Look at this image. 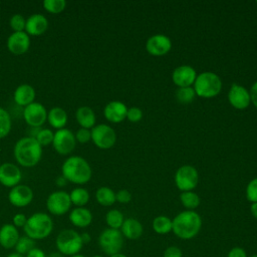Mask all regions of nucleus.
<instances>
[{
    "label": "nucleus",
    "instance_id": "aec40b11",
    "mask_svg": "<svg viewBox=\"0 0 257 257\" xmlns=\"http://www.w3.org/2000/svg\"><path fill=\"white\" fill-rule=\"evenodd\" d=\"M126 105L118 100H112L106 103L103 109V114L105 118L110 122H120L126 117L127 113Z\"/></svg>",
    "mask_w": 257,
    "mask_h": 257
},
{
    "label": "nucleus",
    "instance_id": "4be33fe9",
    "mask_svg": "<svg viewBox=\"0 0 257 257\" xmlns=\"http://www.w3.org/2000/svg\"><path fill=\"white\" fill-rule=\"evenodd\" d=\"M20 238L18 229L10 223L4 224L0 228V246L4 249H12Z\"/></svg>",
    "mask_w": 257,
    "mask_h": 257
},
{
    "label": "nucleus",
    "instance_id": "ea45409f",
    "mask_svg": "<svg viewBox=\"0 0 257 257\" xmlns=\"http://www.w3.org/2000/svg\"><path fill=\"white\" fill-rule=\"evenodd\" d=\"M143 116V112L141 110V108L139 107H131L127 109V113H126V118L130 121L133 122H137L139 121Z\"/></svg>",
    "mask_w": 257,
    "mask_h": 257
},
{
    "label": "nucleus",
    "instance_id": "8fccbe9b",
    "mask_svg": "<svg viewBox=\"0 0 257 257\" xmlns=\"http://www.w3.org/2000/svg\"><path fill=\"white\" fill-rule=\"evenodd\" d=\"M250 212H251L252 216L257 219V202L256 203H252V205L250 207Z\"/></svg>",
    "mask_w": 257,
    "mask_h": 257
},
{
    "label": "nucleus",
    "instance_id": "6ab92c4d",
    "mask_svg": "<svg viewBox=\"0 0 257 257\" xmlns=\"http://www.w3.org/2000/svg\"><path fill=\"white\" fill-rule=\"evenodd\" d=\"M173 81L179 87L191 86L197 77L196 70L190 65H181L175 68L172 74Z\"/></svg>",
    "mask_w": 257,
    "mask_h": 257
},
{
    "label": "nucleus",
    "instance_id": "cd10ccee",
    "mask_svg": "<svg viewBox=\"0 0 257 257\" xmlns=\"http://www.w3.org/2000/svg\"><path fill=\"white\" fill-rule=\"evenodd\" d=\"M69 198L75 207H84L89 201V193L86 189L77 187L69 193Z\"/></svg>",
    "mask_w": 257,
    "mask_h": 257
},
{
    "label": "nucleus",
    "instance_id": "0eeeda50",
    "mask_svg": "<svg viewBox=\"0 0 257 257\" xmlns=\"http://www.w3.org/2000/svg\"><path fill=\"white\" fill-rule=\"evenodd\" d=\"M124 238L119 230L106 228L98 236V245L103 253L110 256L119 253L123 247Z\"/></svg>",
    "mask_w": 257,
    "mask_h": 257
},
{
    "label": "nucleus",
    "instance_id": "20e7f679",
    "mask_svg": "<svg viewBox=\"0 0 257 257\" xmlns=\"http://www.w3.org/2000/svg\"><path fill=\"white\" fill-rule=\"evenodd\" d=\"M23 230L25 235L32 240H43L52 233L53 221L48 214L36 212L27 218Z\"/></svg>",
    "mask_w": 257,
    "mask_h": 257
},
{
    "label": "nucleus",
    "instance_id": "2f4dec72",
    "mask_svg": "<svg viewBox=\"0 0 257 257\" xmlns=\"http://www.w3.org/2000/svg\"><path fill=\"white\" fill-rule=\"evenodd\" d=\"M11 126L12 120L9 112L5 108L0 107V139H4L8 136L11 131Z\"/></svg>",
    "mask_w": 257,
    "mask_h": 257
},
{
    "label": "nucleus",
    "instance_id": "f03ea898",
    "mask_svg": "<svg viewBox=\"0 0 257 257\" xmlns=\"http://www.w3.org/2000/svg\"><path fill=\"white\" fill-rule=\"evenodd\" d=\"M174 234L183 240L193 239L201 230L202 219L200 215L191 210H186L179 213L173 220Z\"/></svg>",
    "mask_w": 257,
    "mask_h": 257
},
{
    "label": "nucleus",
    "instance_id": "7ed1b4c3",
    "mask_svg": "<svg viewBox=\"0 0 257 257\" xmlns=\"http://www.w3.org/2000/svg\"><path fill=\"white\" fill-rule=\"evenodd\" d=\"M61 175L72 184L82 185L91 179L92 171L88 162L79 156L67 158L61 166Z\"/></svg>",
    "mask_w": 257,
    "mask_h": 257
},
{
    "label": "nucleus",
    "instance_id": "f257e3e1",
    "mask_svg": "<svg viewBox=\"0 0 257 257\" xmlns=\"http://www.w3.org/2000/svg\"><path fill=\"white\" fill-rule=\"evenodd\" d=\"M13 155L21 167L32 168L41 160L42 147L33 137H23L15 143Z\"/></svg>",
    "mask_w": 257,
    "mask_h": 257
},
{
    "label": "nucleus",
    "instance_id": "a211bd4d",
    "mask_svg": "<svg viewBox=\"0 0 257 257\" xmlns=\"http://www.w3.org/2000/svg\"><path fill=\"white\" fill-rule=\"evenodd\" d=\"M48 29L47 18L40 13L31 14L26 19L25 32L29 36H40L46 32Z\"/></svg>",
    "mask_w": 257,
    "mask_h": 257
},
{
    "label": "nucleus",
    "instance_id": "e433bc0d",
    "mask_svg": "<svg viewBox=\"0 0 257 257\" xmlns=\"http://www.w3.org/2000/svg\"><path fill=\"white\" fill-rule=\"evenodd\" d=\"M9 24L13 32H21L25 31V26H26V19L22 14L16 13L13 14L9 20Z\"/></svg>",
    "mask_w": 257,
    "mask_h": 257
},
{
    "label": "nucleus",
    "instance_id": "603ef678",
    "mask_svg": "<svg viewBox=\"0 0 257 257\" xmlns=\"http://www.w3.org/2000/svg\"><path fill=\"white\" fill-rule=\"evenodd\" d=\"M6 257H24V256L19 254V253H17V252H12V253L8 254Z\"/></svg>",
    "mask_w": 257,
    "mask_h": 257
},
{
    "label": "nucleus",
    "instance_id": "72a5a7b5",
    "mask_svg": "<svg viewBox=\"0 0 257 257\" xmlns=\"http://www.w3.org/2000/svg\"><path fill=\"white\" fill-rule=\"evenodd\" d=\"M34 247H35V241L27 237L26 235H24V236H20L14 249H15V252L25 256Z\"/></svg>",
    "mask_w": 257,
    "mask_h": 257
},
{
    "label": "nucleus",
    "instance_id": "37998d69",
    "mask_svg": "<svg viewBox=\"0 0 257 257\" xmlns=\"http://www.w3.org/2000/svg\"><path fill=\"white\" fill-rule=\"evenodd\" d=\"M26 221H27V217L22 213H17L12 218V224L16 228H23L26 224Z\"/></svg>",
    "mask_w": 257,
    "mask_h": 257
},
{
    "label": "nucleus",
    "instance_id": "f704fd0d",
    "mask_svg": "<svg viewBox=\"0 0 257 257\" xmlns=\"http://www.w3.org/2000/svg\"><path fill=\"white\" fill-rule=\"evenodd\" d=\"M54 133L50 128H38L37 133L33 136V138L37 141V143L43 148L48 145H52Z\"/></svg>",
    "mask_w": 257,
    "mask_h": 257
},
{
    "label": "nucleus",
    "instance_id": "39448f33",
    "mask_svg": "<svg viewBox=\"0 0 257 257\" xmlns=\"http://www.w3.org/2000/svg\"><path fill=\"white\" fill-rule=\"evenodd\" d=\"M57 251L63 256H72L78 254L83 247L80 234L73 229L61 230L55 239Z\"/></svg>",
    "mask_w": 257,
    "mask_h": 257
},
{
    "label": "nucleus",
    "instance_id": "a19ab883",
    "mask_svg": "<svg viewBox=\"0 0 257 257\" xmlns=\"http://www.w3.org/2000/svg\"><path fill=\"white\" fill-rule=\"evenodd\" d=\"M115 199L117 202H119L121 204H127L132 200V195L127 190L122 189V190H119L115 194Z\"/></svg>",
    "mask_w": 257,
    "mask_h": 257
},
{
    "label": "nucleus",
    "instance_id": "4c0bfd02",
    "mask_svg": "<svg viewBox=\"0 0 257 257\" xmlns=\"http://www.w3.org/2000/svg\"><path fill=\"white\" fill-rule=\"evenodd\" d=\"M246 197L247 200L251 203L257 202V178L251 180L246 188Z\"/></svg>",
    "mask_w": 257,
    "mask_h": 257
},
{
    "label": "nucleus",
    "instance_id": "f3484780",
    "mask_svg": "<svg viewBox=\"0 0 257 257\" xmlns=\"http://www.w3.org/2000/svg\"><path fill=\"white\" fill-rule=\"evenodd\" d=\"M228 99L232 106L237 109H244L251 102L249 91L244 86L237 83L232 84L228 93Z\"/></svg>",
    "mask_w": 257,
    "mask_h": 257
},
{
    "label": "nucleus",
    "instance_id": "bb28decb",
    "mask_svg": "<svg viewBox=\"0 0 257 257\" xmlns=\"http://www.w3.org/2000/svg\"><path fill=\"white\" fill-rule=\"evenodd\" d=\"M95 199L101 206H111L116 201L115 193L108 187H100L95 193Z\"/></svg>",
    "mask_w": 257,
    "mask_h": 257
},
{
    "label": "nucleus",
    "instance_id": "c03bdc74",
    "mask_svg": "<svg viewBox=\"0 0 257 257\" xmlns=\"http://www.w3.org/2000/svg\"><path fill=\"white\" fill-rule=\"evenodd\" d=\"M227 257H247V254L242 247H233L228 252Z\"/></svg>",
    "mask_w": 257,
    "mask_h": 257
},
{
    "label": "nucleus",
    "instance_id": "b1692460",
    "mask_svg": "<svg viewBox=\"0 0 257 257\" xmlns=\"http://www.w3.org/2000/svg\"><path fill=\"white\" fill-rule=\"evenodd\" d=\"M119 231L121 232L123 238L130 240H137L143 235L144 228L139 220L134 218H127L124 219Z\"/></svg>",
    "mask_w": 257,
    "mask_h": 257
},
{
    "label": "nucleus",
    "instance_id": "864d4df0",
    "mask_svg": "<svg viewBox=\"0 0 257 257\" xmlns=\"http://www.w3.org/2000/svg\"><path fill=\"white\" fill-rule=\"evenodd\" d=\"M109 257H127V256L124 255V254H122L121 252H119V253H115V254H113V255H110Z\"/></svg>",
    "mask_w": 257,
    "mask_h": 257
},
{
    "label": "nucleus",
    "instance_id": "4d7b16f0",
    "mask_svg": "<svg viewBox=\"0 0 257 257\" xmlns=\"http://www.w3.org/2000/svg\"><path fill=\"white\" fill-rule=\"evenodd\" d=\"M250 257H257V254H254V255H252V256H250Z\"/></svg>",
    "mask_w": 257,
    "mask_h": 257
},
{
    "label": "nucleus",
    "instance_id": "412c9836",
    "mask_svg": "<svg viewBox=\"0 0 257 257\" xmlns=\"http://www.w3.org/2000/svg\"><path fill=\"white\" fill-rule=\"evenodd\" d=\"M35 96L36 92L34 87L28 83H22L18 85L13 92V99L15 103L23 107L34 102Z\"/></svg>",
    "mask_w": 257,
    "mask_h": 257
},
{
    "label": "nucleus",
    "instance_id": "7c9ffc66",
    "mask_svg": "<svg viewBox=\"0 0 257 257\" xmlns=\"http://www.w3.org/2000/svg\"><path fill=\"white\" fill-rule=\"evenodd\" d=\"M180 200L183 206L191 211H193V209L197 208L200 205V197L192 191L183 192L180 195Z\"/></svg>",
    "mask_w": 257,
    "mask_h": 257
},
{
    "label": "nucleus",
    "instance_id": "a878e982",
    "mask_svg": "<svg viewBox=\"0 0 257 257\" xmlns=\"http://www.w3.org/2000/svg\"><path fill=\"white\" fill-rule=\"evenodd\" d=\"M75 118L80 127L92 128L95 124V114L91 107L82 105L79 106L75 111Z\"/></svg>",
    "mask_w": 257,
    "mask_h": 257
},
{
    "label": "nucleus",
    "instance_id": "58836bf2",
    "mask_svg": "<svg viewBox=\"0 0 257 257\" xmlns=\"http://www.w3.org/2000/svg\"><path fill=\"white\" fill-rule=\"evenodd\" d=\"M74 136H75L76 142H78L80 144H86L91 140V132L88 128L80 127L79 130H77V132Z\"/></svg>",
    "mask_w": 257,
    "mask_h": 257
},
{
    "label": "nucleus",
    "instance_id": "79ce46f5",
    "mask_svg": "<svg viewBox=\"0 0 257 257\" xmlns=\"http://www.w3.org/2000/svg\"><path fill=\"white\" fill-rule=\"evenodd\" d=\"M163 257H183V252L177 246H169L164 251Z\"/></svg>",
    "mask_w": 257,
    "mask_h": 257
},
{
    "label": "nucleus",
    "instance_id": "c85d7f7f",
    "mask_svg": "<svg viewBox=\"0 0 257 257\" xmlns=\"http://www.w3.org/2000/svg\"><path fill=\"white\" fill-rule=\"evenodd\" d=\"M152 226L156 233H158L160 235H164V234H168L172 231L173 222L169 217L161 215V216L156 217L153 220Z\"/></svg>",
    "mask_w": 257,
    "mask_h": 257
},
{
    "label": "nucleus",
    "instance_id": "c9c22d12",
    "mask_svg": "<svg viewBox=\"0 0 257 257\" xmlns=\"http://www.w3.org/2000/svg\"><path fill=\"white\" fill-rule=\"evenodd\" d=\"M43 8L51 14H59L62 11H64L66 7V1L65 0H44Z\"/></svg>",
    "mask_w": 257,
    "mask_h": 257
},
{
    "label": "nucleus",
    "instance_id": "2eb2a0df",
    "mask_svg": "<svg viewBox=\"0 0 257 257\" xmlns=\"http://www.w3.org/2000/svg\"><path fill=\"white\" fill-rule=\"evenodd\" d=\"M7 49L14 55L26 53L30 47V37L25 31L12 32L6 41Z\"/></svg>",
    "mask_w": 257,
    "mask_h": 257
},
{
    "label": "nucleus",
    "instance_id": "423d86ee",
    "mask_svg": "<svg viewBox=\"0 0 257 257\" xmlns=\"http://www.w3.org/2000/svg\"><path fill=\"white\" fill-rule=\"evenodd\" d=\"M221 78L214 72L205 71L197 75L194 82V90L201 97H214L221 91Z\"/></svg>",
    "mask_w": 257,
    "mask_h": 257
},
{
    "label": "nucleus",
    "instance_id": "473e14b6",
    "mask_svg": "<svg viewBox=\"0 0 257 257\" xmlns=\"http://www.w3.org/2000/svg\"><path fill=\"white\" fill-rule=\"evenodd\" d=\"M195 95H196V92H195L194 88H192L191 86L179 87L176 91L177 100L183 104L191 103L194 100Z\"/></svg>",
    "mask_w": 257,
    "mask_h": 257
},
{
    "label": "nucleus",
    "instance_id": "c756f323",
    "mask_svg": "<svg viewBox=\"0 0 257 257\" xmlns=\"http://www.w3.org/2000/svg\"><path fill=\"white\" fill-rule=\"evenodd\" d=\"M123 221H124V218L122 213L116 209L109 210L105 215V222L108 228L119 230Z\"/></svg>",
    "mask_w": 257,
    "mask_h": 257
},
{
    "label": "nucleus",
    "instance_id": "6e6552de",
    "mask_svg": "<svg viewBox=\"0 0 257 257\" xmlns=\"http://www.w3.org/2000/svg\"><path fill=\"white\" fill-rule=\"evenodd\" d=\"M69 193L65 191H54L46 199V208L51 215L62 216L71 208Z\"/></svg>",
    "mask_w": 257,
    "mask_h": 257
},
{
    "label": "nucleus",
    "instance_id": "de8ad7c7",
    "mask_svg": "<svg viewBox=\"0 0 257 257\" xmlns=\"http://www.w3.org/2000/svg\"><path fill=\"white\" fill-rule=\"evenodd\" d=\"M67 183H68L67 180H66L62 175L58 176V177L55 179V184H56V186H58V187H64V186H66Z\"/></svg>",
    "mask_w": 257,
    "mask_h": 257
},
{
    "label": "nucleus",
    "instance_id": "393cba45",
    "mask_svg": "<svg viewBox=\"0 0 257 257\" xmlns=\"http://www.w3.org/2000/svg\"><path fill=\"white\" fill-rule=\"evenodd\" d=\"M68 120V115L67 112L64 108L60 106H54L49 109L47 112V121L50 124L51 127L60 130L64 128Z\"/></svg>",
    "mask_w": 257,
    "mask_h": 257
},
{
    "label": "nucleus",
    "instance_id": "4468645a",
    "mask_svg": "<svg viewBox=\"0 0 257 257\" xmlns=\"http://www.w3.org/2000/svg\"><path fill=\"white\" fill-rule=\"evenodd\" d=\"M22 178L21 170L13 163L0 165V184L6 188H13L20 184Z\"/></svg>",
    "mask_w": 257,
    "mask_h": 257
},
{
    "label": "nucleus",
    "instance_id": "6e6d98bb",
    "mask_svg": "<svg viewBox=\"0 0 257 257\" xmlns=\"http://www.w3.org/2000/svg\"><path fill=\"white\" fill-rule=\"evenodd\" d=\"M92 257H103L102 255H94V256H92Z\"/></svg>",
    "mask_w": 257,
    "mask_h": 257
},
{
    "label": "nucleus",
    "instance_id": "a18cd8bd",
    "mask_svg": "<svg viewBox=\"0 0 257 257\" xmlns=\"http://www.w3.org/2000/svg\"><path fill=\"white\" fill-rule=\"evenodd\" d=\"M25 257H46V254L42 249L34 247L25 255Z\"/></svg>",
    "mask_w": 257,
    "mask_h": 257
},
{
    "label": "nucleus",
    "instance_id": "49530a36",
    "mask_svg": "<svg viewBox=\"0 0 257 257\" xmlns=\"http://www.w3.org/2000/svg\"><path fill=\"white\" fill-rule=\"evenodd\" d=\"M249 93H250L251 101H252L253 104L257 107V81L253 83V85L251 86V89H250Z\"/></svg>",
    "mask_w": 257,
    "mask_h": 257
},
{
    "label": "nucleus",
    "instance_id": "5fc2aeb1",
    "mask_svg": "<svg viewBox=\"0 0 257 257\" xmlns=\"http://www.w3.org/2000/svg\"><path fill=\"white\" fill-rule=\"evenodd\" d=\"M70 257H85L84 255H82V254H75V255H72V256H70Z\"/></svg>",
    "mask_w": 257,
    "mask_h": 257
},
{
    "label": "nucleus",
    "instance_id": "09e8293b",
    "mask_svg": "<svg viewBox=\"0 0 257 257\" xmlns=\"http://www.w3.org/2000/svg\"><path fill=\"white\" fill-rule=\"evenodd\" d=\"M80 237H81V240H82V243H83V245L84 244H87L89 241H90V235L88 234V233H86V232H84V233H81L80 234Z\"/></svg>",
    "mask_w": 257,
    "mask_h": 257
},
{
    "label": "nucleus",
    "instance_id": "dca6fc26",
    "mask_svg": "<svg viewBox=\"0 0 257 257\" xmlns=\"http://www.w3.org/2000/svg\"><path fill=\"white\" fill-rule=\"evenodd\" d=\"M172 48L171 39L164 34H156L151 36L146 42L147 51L155 56L167 54Z\"/></svg>",
    "mask_w": 257,
    "mask_h": 257
},
{
    "label": "nucleus",
    "instance_id": "5701e85b",
    "mask_svg": "<svg viewBox=\"0 0 257 257\" xmlns=\"http://www.w3.org/2000/svg\"><path fill=\"white\" fill-rule=\"evenodd\" d=\"M70 223L77 228L88 227L92 222V214L85 207H75L68 215Z\"/></svg>",
    "mask_w": 257,
    "mask_h": 257
},
{
    "label": "nucleus",
    "instance_id": "9d476101",
    "mask_svg": "<svg viewBox=\"0 0 257 257\" xmlns=\"http://www.w3.org/2000/svg\"><path fill=\"white\" fill-rule=\"evenodd\" d=\"M90 132L91 141L99 149H110L115 144L116 134L112 127L105 123L94 125Z\"/></svg>",
    "mask_w": 257,
    "mask_h": 257
},
{
    "label": "nucleus",
    "instance_id": "1a4fd4ad",
    "mask_svg": "<svg viewBox=\"0 0 257 257\" xmlns=\"http://www.w3.org/2000/svg\"><path fill=\"white\" fill-rule=\"evenodd\" d=\"M76 140L74 134L68 128H60L54 133L52 147L54 151L61 155L67 156L75 149Z\"/></svg>",
    "mask_w": 257,
    "mask_h": 257
},
{
    "label": "nucleus",
    "instance_id": "ddd939ff",
    "mask_svg": "<svg viewBox=\"0 0 257 257\" xmlns=\"http://www.w3.org/2000/svg\"><path fill=\"white\" fill-rule=\"evenodd\" d=\"M34 194L32 189L23 184H19L10 189L8 193V200L11 205L17 208H23L28 206L33 200Z\"/></svg>",
    "mask_w": 257,
    "mask_h": 257
},
{
    "label": "nucleus",
    "instance_id": "f8f14e48",
    "mask_svg": "<svg viewBox=\"0 0 257 257\" xmlns=\"http://www.w3.org/2000/svg\"><path fill=\"white\" fill-rule=\"evenodd\" d=\"M47 112L42 103L34 101L24 107L23 117L29 126L38 128L47 120Z\"/></svg>",
    "mask_w": 257,
    "mask_h": 257
},
{
    "label": "nucleus",
    "instance_id": "3c124183",
    "mask_svg": "<svg viewBox=\"0 0 257 257\" xmlns=\"http://www.w3.org/2000/svg\"><path fill=\"white\" fill-rule=\"evenodd\" d=\"M46 257H63V255L57 251V252H51V253H50L48 256H46Z\"/></svg>",
    "mask_w": 257,
    "mask_h": 257
},
{
    "label": "nucleus",
    "instance_id": "9b49d317",
    "mask_svg": "<svg viewBox=\"0 0 257 257\" xmlns=\"http://www.w3.org/2000/svg\"><path fill=\"white\" fill-rule=\"evenodd\" d=\"M199 175L197 170L190 165L182 166L178 169L175 175V182L177 187L183 191H192L198 185Z\"/></svg>",
    "mask_w": 257,
    "mask_h": 257
}]
</instances>
